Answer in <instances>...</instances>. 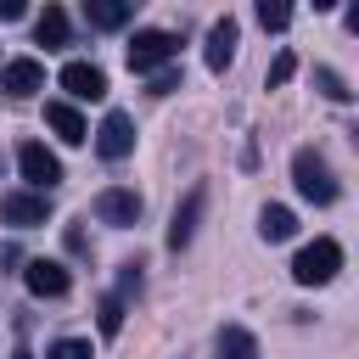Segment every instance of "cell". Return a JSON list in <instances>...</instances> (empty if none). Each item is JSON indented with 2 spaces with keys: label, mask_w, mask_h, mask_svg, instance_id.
Listing matches in <instances>:
<instances>
[{
  "label": "cell",
  "mask_w": 359,
  "mask_h": 359,
  "mask_svg": "<svg viewBox=\"0 0 359 359\" xmlns=\"http://www.w3.org/2000/svg\"><path fill=\"white\" fill-rule=\"evenodd\" d=\"M95 325H101V337H118V331H123V297L107 292V297L95 303Z\"/></svg>",
  "instance_id": "obj_18"
},
{
  "label": "cell",
  "mask_w": 359,
  "mask_h": 359,
  "mask_svg": "<svg viewBox=\"0 0 359 359\" xmlns=\"http://www.w3.org/2000/svg\"><path fill=\"white\" fill-rule=\"evenodd\" d=\"M22 11H28V6H22V0H0V22H17V17H22Z\"/></svg>",
  "instance_id": "obj_25"
},
{
  "label": "cell",
  "mask_w": 359,
  "mask_h": 359,
  "mask_svg": "<svg viewBox=\"0 0 359 359\" xmlns=\"http://www.w3.org/2000/svg\"><path fill=\"white\" fill-rule=\"evenodd\" d=\"M168 90H180V67H163V73L151 79V95H168Z\"/></svg>",
  "instance_id": "obj_23"
},
{
  "label": "cell",
  "mask_w": 359,
  "mask_h": 359,
  "mask_svg": "<svg viewBox=\"0 0 359 359\" xmlns=\"http://www.w3.org/2000/svg\"><path fill=\"white\" fill-rule=\"evenodd\" d=\"M0 90H6V95H17V101H28L34 90H45V67H39L34 56H17V62H6V67H0Z\"/></svg>",
  "instance_id": "obj_8"
},
{
  "label": "cell",
  "mask_w": 359,
  "mask_h": 359,
  "mask_svg": "<svg viewBox=\"0 0 359 359\" xmlns=\"http://www.w3.org/2000/svg\"><path fill=\"white\" fill-rule=\"evenodd\" d=\"M314 84H320V95H325V101H353V90L342 84V73H337V67H314Z\"/></svg>",
  "instance_id": "obj_19"
},
{
  "label": "cell",
  "mask_w": 359,
  "mask_h": 359,
  "mask_svg": "<svg viewBox=\"0 0 359 359\" xmlns=\"http://www.w3.org/2000/svg\"><path fill=\"white\" fill-rule=\"evenodd\" d=\"M219 359H258V337L241 331V325H224L219 331Z\"/></svg>",
  "instance_id": "obj_17"
},
{
  "label": "cell",
  "mask_w": 359,
  "mask_h": 359,
  "mask_svg": "<svg viewBox=\"0 0 359 359\" xmlns=\"http://www.w3.org/2000/svg\"><path fill=\"white\" fill-rule=\"evenodd\" d=\"M292 180H297V196L303 202H314V208H331L337 202V174H331V163L314 151V146H303L297 157H292Z\"/></svg>",
  "instance_id": "obj_1"
},
{
  "label": "cell",
  "mask_w": 359,
  "mask_h": 359,
  "mask_svg": "<svg viewBox=\"0 0 359 359\" xmlns=\"http://www.w3.org/2000/svg\"><path fill=\"white\" fill-rule=\"evenodd\" d=\"M342 269V247L331 241V236H320V241H309L297 258H292V280L297 286H325L331 275Z\"/></svg>",
  "instance_id": "obj_2"
},
{
  "label": "cell",
  "mask_w": 359,
  "mask_h": 359,
  "mask_svg": "<svg viewBox=\"0 0 359 359\" xmlns=\"http://www.w3.org/2000/svg\"><path fill=\"white\" fill-rule=\"evenodd\" d=\"M62 90H67L73 101H101V95H107V73H101L95 62H67V67H62Z\"/></svg>",
  "instance_id": "obj_9"
},
{
  "label": "cell",
  "mask_w": 359,
  "mask_h": 359,
  "mask_svg": "<svg viewBox=\"0 0 359 359\" xmlns=\"http://www.w3.org/2000/svg\"><path fill=\"white\" fill-rule=\"evenodd\" d=\"M45 123H50L56 140H67V146H84V140H90V123L79 118L73 101H45Z\"/></svg>",
  "instance_id": "obj_11"
},
{
  "label": "cell",
  "mask_w": 359,
  "mask_h": 359,
  "mask_svg": "<svg viewBox=\"0 0 359 359\" xmlns=\"http://www.w3.org/2000/svg\"><path fill=\"white\" fill-rule=\"evenodd\" d=\"M34 39H39L45 50H62V45L73 39V28H67V11H62V6H45V11L34 17Z\"/></svg>",
  "instance_id": "obj_14"
},
{
  "label": "cell",
  "mask_w": 359,
  "mask_h": 359,
  "mask_svg": "<svg viewBox=\"0 0 359 359\" xmlns=\"http://www.w3.org/2000/svg\"><path fill=\"white\" fill-rule=\"evenodd\" d=\"M258 236H264V241H292V236H297V213L280 208V202H269V208L258 213Z\"/></svg>",
  "instance_id": "obj_15"
},
{
  "label": "cell",
  "mask_w": 359,
  "mask_h": 359,
  "mask_svg": "<svg viewBox=\"0 0 359 359\" xmlns=\"http://www.w3.org/2000/svg\"><path fill=\"white\" fill-rule=\"evenodd\" d=\"M202 202H208V191H202V185H191V191H185V202L174 208V224H168V247H174V252H180V247H191L196 219H202Z\"/></svg>",
  "instance_id": "obj_10"
},
{
  "label": "cell",
  "mask_w": 359,
  "mask_h": 359,
  "mask_svg": "<svg viewBox=\"0 0 359 359\" xmlns=\"http://www.w3.org/2000/svg\"><path fill=\"white\" fill-rule=\"evenodd\" d=\"M11 359H34V353H22V348H17V353H11Z\"/></svg>",
  "instance_id": "obj_27"
},
{
  "label": "cell",
  "mask_w": 359,
  "mask_h": 359,
  "mask_svg": "<svg viewBox=\"0 0 359 359\" xmlns=\"http://www.w3.org/2000/svg\"><path fill=\"white\" fill-rule=\"evenodd\" d=\"M84 22L90 28H123L129 22V0H84Z\"/></svg>",
  "instance_id": "obj_16"
},
{
  "label": "cell",
  "mask_w": 359,
  "mask_h": 359,
  "mask_svg": "<svg viewBox=\"0 0 359 359\" xmlns=\"http://www.w3.org/2000/svg\"><path fill=\"white\" fill-rule=\"evenodd\" d=\"M230 62H236V17H219V22L208 28V67L224 73Z\"/></svg>",
  "instance_id": "obj_13"
},
{
  "label": "cell",
  "mask_w": 359,
  "mask_h": 359,
  "mask_svg": "<svg viewBox=\"0 0 359 359\" xmlns=\"http://www.w3.org/2000/svg\"><path fill=\"white\" fill-rule=\"evenodd\" d=\"M22 280H28V292H34V297H67V286H73V275H67L56 258H28Z\"/></svg>",
  "instance_id": "obj_7"
},
{
  "label": "cell",
  "mask_w": 359,
  "mask_h": 359,
  "mask_svg": "<svg viewBox=\"0 0 359 359\" xmlns=\"http://www.w3.org/2000/svg\"><path fill=\"white\" fill-rule=\"evenodd\" d=\"M95 219H101V224H135V219H140V196L123 191V185H112V191L95 196Z\"/></svg>",
  "instance_id": "obj_12"
},
{
  "label": "cell",
  "mask_w": 359,
  "mask_h": 359,
  "mask_svg": "<svg viewBox=\"0 0 359 359\" xmlns=\"http://www.w3.org/2000/svg\"><path fill=\"white\" fill-rule=\"evenodd\" d=\"M17 168H22V180L45 196L50 185H62V163H56V151H45L39 140H22L17 146Z\"/></svg>",
  "instance_id": "obj_4"
},
{
  "label": "cell",
  "mask_w": 359,
  "mask_h": 359,
  "mask_svg": "<svg viewBox=\"0 0 359 359\" xmlns=\"http://www.w3.org/2000/svg\"><path fill=\"white\" fill-rule=\"evenodd\" d=\"M180 56V39L168 34V28H140L135 39H129V73H151V67H163V62H174Z\"/></svg>",
  "instance_id": "obj_3"
},
{
  "label": "cell",
  "mask_w": 359,
  "mask_h": 359,
  "mask_svg": "<svg viewBox=\"0 0 359 359\" xmlns=\"http://www.w3.org/2000/svg\"><path fill=\"white\" fill-rule=\"evenodd\" d=\"M258 22H264V28H286V22H292V6H269V0H264V6H258Z\"/></svg>",
  "instance_id": "obj_22"
},
{
  "label": "cell",
  "mask_w": 359,
  "mask_h": 359,
  "mask_svg": "<svg viewBox=\"0 0 359 359\" xmlns=\"http://www.w3.org/2000/svg\"><path fill=\"white\" fill-rule=\"evenodd\" d=\"M45 219H50V196H39V191H11V196H0V224L34 230V224H45Z\"/></svg>",
  "instance_id": "obj_5"
},
{
  "label": "cell",
  "mask_w": 359,
  "mask_h": 359,
  "mask_svg": "<svg viewBox=\"0 0 359 359\" xmlns=\"http://www.w3.org/2000/svg\"><path fill=\"white\" fill-rule=\"evenodd\" d=\"M118 286H123V292H140V264H123V275H118Z\"/></svg>",
  "instance_id": "obj_24"
},
{
  "label": "cell",
  "mask_w": 359,
  "mask_h": 359,
  "mask_svg": "<svg viewBox=\"0 0 359 359\" xmlns=\"http://www.w3.org/2000/svg\"><path fill=\"white\" fill-rule=\"evenodd\" d=\"M292 73H297V56H292V50H280V56H275V67H269V90H280Z\"/></svg>",
  "instance_id": "obj_21"
},
{
  "label": "cell",
  "mask_w": 359,
  "mask_h": 359,
  "mask_svg": "<svg viewBox=\"0 0 359 359\" xmlns=\"http://www.w3.org/2000/svg\"><path fill=\"white\" fill-rule=\"evenodd\" d=\"M45 359H95V353H90V342L62 337V342H50V348H45Z\"/></svg>",
  "instance_id": "obj_20"
},
{
  "label": "cell",
  "mask_w": 359,
  "mask_h": 359,
  "mask_svg": "<svg viewBox=\"0 0 359 359\" xmlns=\"http://www.w3.org/2000/svg\"><path fill=\"white\" fill-rule=\"evenodd\" d=\"M95 151H101L107 163H123V157L135 151V118H129V112H107L101 129H95Z\"/></svg>",
  "instance_id": "obj_6"
},
{
  "label": "cell",
  "mask_w": 359,
  "mask_h": 359,
  "mask_svg": "<svg viewBox=\"0 0 359 359\" xmlns=\"http://www.w3.org/2000/svg\"><path fill=\"white\" fill-rule=\"evenodd\" d=\"M67 252H79V258L90 252V241H84V230H67Z\"/></svg>",
  "instance_id": "obj_26"
}]
</instances>
